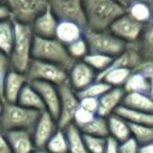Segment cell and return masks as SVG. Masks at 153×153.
Wrapping results in <instances>:
<instances>
[{
	"label": "cell",
	"instance_id": "obj_14",
	"mask_svg": "<svg viewBox=\"0 0 153 153\" xmlns=\"http://www.w3.org/2000/svg\"><path fill=\"white\" fill-rule=\"evenodd\" d=\"M30 83H32L37 89V91L40 94L41 98L44 102L46 111L51 113L58 121L60 117V105H61L59 86L42 81L30 82Z\"/></svg>",
	"mask_w": 153,
	"mask_h": 153
},
{
	"label": "cell",
	"instance_id": "obj_18",
	"mask_svg": "<svg viewBox=\"0 0 153 153\" xmlns=\"http://www.w3.org/2000/svg\"><path fill=\"white\" fill-rule=\"evenodd\" d=\"M84 32H85V28L76 22L59 21L56 38L67 46L70 43L84 37Z\"/></svg>",
	"mask_w": 153,
	"mask_h": 153
},
{
	"label": "cell",
	"instance_id": "obj_17",
	"mask_svg": "<svg viewBox=\"0 0 153 153\" xmlns=\"http://www.w3.org/2000/svg\"><path fill=\"white\" fill-rule=\"evenodd\" d=\"M14 153H33L36 150L33 133L26 130H12L4 133Z\"/></svg>",
	"mask_w": 153,
	"mask_h": 153
},
{
	"label": "cell",
	"instance_id": "obj_25",
	"mask_svg": "<svg viewBox=\"0 0 153 153\" xmlns=\"http://www.w3.org/2000/svg\"><path fill=\"white\" fill-rule=\"evenodd\" d=\"M117 115L125 119L129 124H137V125H149L153 126V113L144 112V111L135 110L125 106H120L115 111Z\"/></svg>",
	"mask_w": 153,
	"mask_h": 153
},
{
	"label": "cell",
	"instance_id": "obj_1",
	"mask_svg": "<svg viewBox=\"0 0 153 153\" xmlns=\"http://www.w3.org/2000/svg\"><path fill=\"white\" fill-rule=\"evenodd\" d=\"M86 14V28L108 30L110 26L126 14V9L117 0H83Z\"/></svg>",
	"mask_w": 153,
	"mask_h": 153
},
{
	"label": "cell",
	"instance_id": "obj_28",
	"mask_svg": "<svg viewBox=\"0 0 153 153\" xmlns=\"http://www.w3.org/2000/svg\"><path fill=\"white\" fill-rule=\"evenodd\" d=\"M126 13L131 16L134 20L145 26L149 25L153 22V11L149 5L142 2H133L127 7Z\"/></svg>",
	"mask_w": 153,
	"mask_h": 153
},
{
	"label": "cell",
	"instance_id": "obj_15",
	"mask_svg": "<svg viewBox=\"0 0 153 153\" xmlns=\"http://www.w3.org/2000/svg\"><path fill=\"white\" fill-rule=\"evenodd\" d=\"M126 91L122 87H111L99 99L98 115L103 117H109L114 114L120 106L123 105Z\"/></svg>",
	"mask_w": 153,
	"mask_h": 153
},
{
	"label": "cell",
	"instance_id": "obj_3",
	"mask_svg": "<svg viewBox=\"0 0 153 153\" xmlns=\"http://www.w3.org/2000/svg\"><path fill=\"white\" fill-rule=\"evenodd\" d=\"M41 111L28 109L18 103H2L1 133L12 130H26L33 133Z\"/></svg>",
	"mask_w": 153,
	"mask_h": 153
},
{
	"label": "cell",
	"instance_id": "obj_21",
	"mask_svg": "<svg viewBox=\"0 0 153 153\" xmlns=\"http://www.w3.org/2000/svg\"><path fill=\"white\" fill-rule=\"evenodd\" d=\"M135 45L144 60V64L153 68V22L145 27L140 39Z\"/></svg>",
	"mask_w": 153,
	"mask_h": 153
},
{
	"label": "cell",
	"instance_id": "obj_27",
	"mask_svg": "<svg viewBox=\"0 0 153 153\" xmlns=\"http://www.w3.org/2000/svg\"><path fill=\"white\" fill-rule=\"evenodd\" d=\"M64 130L67 135L69 153H89L84 140L83 132L80 128L76 127L74 124H71Z\"/></svg>",
	"mask_w": 153,
	"mask_h": 153
},
{
	"label": "cell",
	"instance_id": "obj_6",
	"mask_svg": "<svg viewBox=\"0 0 153 153\" xmlns=\"http://www.w3.org/2000/svg\"><path fill=\"white\" fill-rule=\"evenodd\" d=\"M28 82L42 81L61 86L68 83V70L57 64L33 59L26 71Z\"/></svg>",
	"mask_w": 153,
	"mask_h": 153
},
{
	"label": "cell",
	"instance_id": "obj_34",
	"mask_svg": "<svg viewBox=\"0 0 153 153\" xmlns=\"http://www.w3.org/2000/svg\"><path fill=\"white\" fill-rule=\"evenodd\" d=\"M67 51L69 53L70 57L74 61H82L90 53L89 46H88V43L86 41L85 37H82L79 40L67 45Z\"/></svg>",
	"mask_w": 153,
	"mask_h": 153
},
{
	"label": "cell",
	"instance_id": "obj_40",
	"mask_svg": "<svg viewBox=\"0 0 153 153\" xmlns=\"http://www.w3.org/2000/svg\"><path fill=\"white\" fill-rule=\"evenodd\" d=\"M13 20V13L7 4H0V21Z\"/></svg>",
	"mask_w": 153,
	"mask_h": 153
},
{
	"label": "cell",
	"instance_id": "obj_29",
	"mask_svg": "<svg viewBox=\"0 0 153 153\" xmlns=\"http://www.w3.org/2000/svg\"><path fill=\"white\" fill-rule=\"evenodd\" d=\"M82 132L88 135L99 136V137H109V126L107 117H103L100 115H97L89 124L81 128Z\"/></svg>",
	"mask_w": 153,
	"mask_h": 153
},
{
	"label": "cell",
	"instance_id": "obj_22",
	"mask_svg": "<svg viewBox=\"0 0 153 153\" xmlns=\"http://www.w3.org/2000/svg\"><path fill=\"white\" fill-rule=\"evenodd\" d=\"M123 106L144 112L153 113V99L147 94L126 92Z\"/></svg>",
	"mask_w": 153,
	"mask_h": 153
},
{
	"label": "cell",
	"instance_id": "obj_33",
	"mask_svg": "<svg viewBox=\"0 0 153 153\" xmlns=\"http://www.w3.org/2000/svg\"><path fill=\"white\" fill-rule=\"evenodd\" d=\"M110 86L102 80H97L94 83H91L89 86L84 88L80 92H78L79 98H97L100 99L105 92H107L110 89Z\"/></svg>",
	"mask_w": 153,
	"mask_h": 153
},
{
	"label": "cell",
	"instance_id": "obj_38",
	"mask_svg": "<svg viewBox=\"0 0 153 153\" xmlns=\"http://www.w3.org/2000/svg\"><path fill=\"white\" fill-rule=\"evenodd\" d=\"M80 106L98 114L99 99H97V98H80Z\"/></svg>",
	"mask_w": 153,
	"mask_h": 153
},
{
	"label": "cell",
	"instance_id": "obj_30",
	"mask_svg": "<svg viewBox=\"0 0 153 153\" xmlns=\"http://www.w3.org/2000/svg\"><path fill=\"white\" fill-rule=\"evenodd\" d=\"M132 137L140 146H146L153 143V126L130 124Z\"/></svg>",
	"mask_w": 153,
	"mask_h": 153
},
{
	"label": "cell",
	"instance_id": "obj_12",
	"mask_svg": "<svg viewBox=\"0 0 153 153\" xmlns=\"http://www.w3.org/2000/svg\"><path fill=\"white\" fill-rule=\"evenodd\" d=\"M97 78L98 72L83 60L76 61L74 66L68 71V84L76 92H80L97 81Z\"/></svg>",
	"mask_w": 153,
	"mask_h": 153
},
{
	"label": "cell",
	"instance_id": "obj_16",
	"mask_svg": "<svg viewBox=\"0 0 153 153\" xmlns=\"http://www.w3.org/2000/svg\"><path fill=\"white\" fill-rule=\"evenodd\" d=\"M58 25H59V20L57 19L49 7L30 24L35 37H40V38H56Z\"/></svg>",
	"mask_w": 153,
	"mask_h": 153
},
{
	"label": "cell",
	"instance_id": "obj_35",
	"mask_svg": "<svg viewBox=\"0 0 153 153\" xmlns=\"http://www.w3.org/2000/svg\"><path fill=\"white\" fill-rule=\"evenodd\" d=\"M84 140H85L86 147H87L89 153H104L107 145V138L99 137V136L88 135L84 134Z\"/></svg>",
	"mask_w": 153,
	"mask_h": 153
},
{
	"label": "cell",
	"instance_id": "obj_31",
	"mask_svg": "<svg viewBox=\"0 0 153 153\" xmlns=\"http://www.w3.org/2000/svg\"><path fill=\"white\" fill-rule=\"evenodd\" d=\"M45 148L51 153H69V146L65 130H58L47 143Z\"/></svg>",
	"mask_w": 153,
	"mask_h": 153
},
{
	"label": "cell",
	"instance_id": "obj_46",
	"mask_svg": "<svg viewBox=\"0 0 153 153\" xmlns=\"http://www.w3.org/2000/svg\"><path fill=\"white\" fill-rule=\"evenodd\" d=\"M4 1H5V0H0V2H1V3H4Z\"/></svg>",
	"mask_w": 153,
	"mask_h": 153
},
{
	"label": "cell",
	"instance_id": "obj_19",
	"mask_svg": "<svg viewBox=\"0 0 153 153\" xmlns=\"http://www.w3.org/2000/svg\"><path fill=\"white\" fill-rule=\"evenodd\" d=\"M17 103L28 109H34V110H38L41 112L46 111L44 102H43L40 94L37 91L34 85L30 82L24 86L22 91L20 92Z\"/></svg>",
	"mask_w": 153,
	"mask_h": 153
},
{
	"label": "cell",
	"instance_id": "obj_42",
	"mask_svg": "<svg viewBox=\"0 0 153 153\" xmlns=\"http://www.w3.org/2000/svg\"><path fill=\"white\" fill-rule=\"evenodd\" d=\"M0 153H14L11 145L3 134H1L0 137Z\"/></svg>",
	"mask_w": 153,
	"mask_h": 153
},
{
	"label": "cell",
	"instance_id": "obj_8",
	"mask_svg": "<svg viewBox=\"0 0 153 153\" xmlns=\"http://www.w3.org/2000/svg\"><path fill=\"white\" fill-rule=\"evenodd\" d=\"M49 7L59 21H71L86 28L83 0H49Z\"/></svg>",
	"mask_w": 153,
	"mask_h": 153
},
{
	"label": "cell",
	"instance_id": "obj_36",
	"mask_svg": "<svg viewBox=\"0 0 153 153\" xmlns=\"http://www.w3.org/2000/svg\"><path fill=\"white\" fill-rule=\"evenodd\" d=\"M97 115H98L97 113H94V112H91V111L87 110V109L80 106V108L78 109V111L76 112V115H74V124L78 128L81 129V128H83L84 126L89 124Z\"/></svg>",
	"mask_w": 153,
	"mask_h": 153
},
{
	"label": "cell",
	"instance_id": "obj_4",
	"mask_svg": "<svg viewBox=\"0 0 153 153\" xmlns=\"http://www.w3.org/2000/svg\"><path fill=\"white\" fill-rule=\"evenodd\" d=\"M33 59L57 64L68 71L76 63V61L70 57L67 46L57 38L35 37L34 46H33Z\"/></svg>",
	"mask_w": 153,
	"mask_h": 153
},
{
	"label": "cell",
	"instance_id": "obj_44",
	"mask_svg": "<svg viewBox=\"0 0 153 153\" xmlns=\"http://www.w3.org/2000/svg\"><path fill=\"white\" fill-rule=\"evenodd\" d=\"M138 153H153V143L146 146H140Z\"/></svg>",
	"mask_w": 153,
	"mask_h": 153
},
{
	"label": "cell",
	"instance_id": "obj_10",
	"mask_svg": "<svg viewBox=\"0 0 153 153\" xmlns=\"http://www.w3.org/2000/svg\"><path fill=\"white\" fill-rule=\"evenodd\" d=\"M145 27L144 24L137 22L126 13L110 26L109 30L125 43L132 44L140 40Z\"/></svg>",
	"mask_w": 153,
	"mask_h": 153
},
{
	"label": "cell",
	"instance_id": "obj_45",
	"mask_svg": "<svg viewBox=\"0 0 153 153\" xmlns=\"http://www.w3.org/2000/svg\"><path fill=\"white\" fill-rule=\"evenodd\" d=\"M33 153H51L46 148H36V150Z\"/></svg>",
	"mask_w": 153,
	"mask_h": 153
},
{
	"label": "cell",
	"instance_id": "obj_20",
	"mask_svg": "<svg viewBox=\"0 0 153 153\" xmlns=\"http://www.w3.org/2000/svg\"><path fill=\"white\" fill-rule=\"evenodd\" d=\"M107 120H108L109 134H110L109 136L110 137L114 138L120 144L132 137L130 124L125 119L114 113V114L107 117Z\"/></svg>",
	"mask_w": 153,
	"mask_h": 153
},
{
	"label": "cell",
	"instance_id": "obj_37",
	"mask_svg": "<svg viewBox=\"0 0 153 153\" xmlns=\"http://www.w3.org/2000/svg\"><path fill=\"white\" fill-rule=\"evenodd\" d=\"M140 147V146L137 144V142L133 137H131L120 144V153H138Z\"/></svg>",
	"mask_w": 153,
	"mask_h": 153
},
{
	"label": "cell",
	"instance_id": "obj_5",
	"mask_svg": "<svg viewBox=\"0 0 153 153\" xmlns=\"http://www.w3.org/2000/svg\"><path fill=\"white\" fill-rule=\"evenodd\" d=\"M84 37L89 46L90 53H103L115 58L123 53L127 47V43L117 38L110 30H92L85 28Z\"/></svg>",
	"mask_w": 153,
	"mask_h": 153
},
{
	"label": "cell",
	"instance_id": "obj_43",
	"mask_svg": "<svg viewBox=\"0 0 153 153\" xmlns=\"http://www.w3.org/2000/svg\"><path fill=\"white\" fill-rule=\"evenodd\" d=\"M122 5H123L125 9H127V7H129L131 3L133 2H142L145 4L149 5L151 7V10L153 11V0H117Z\"/></svg>",
	"mask_w": 153,
	"mask_h": 153
},
{
	"label": "cell",
	"instance_id": "obj_11",
	"mask_svg": "<svg viewBox=\"0 0 153 153\" xmlns=\"http://www.w3.org/2000/svg\"><path fill=\"white\" fill-rule=\"evenodd\" d=\"M28 83V79L24 72H20L12 68L5 76L4 81L0 83V94L2 103H17L20 92Z\"/></svg>",
	"mask_w": 153,
	"mask_h": 153
},
{
	"label": "cell",
	"instance_id": "obj_9",
	"mask_svg": "<svg viewBox=\"0 0 153 153\" xmlns=\"http://www.w3.org/2000/svg\"><path fill=\"white\" fill-rule=\"evenodd\" d=\"M59 89L61 96V105L58 125L60 129L64 130L74 124L76 112L80 108V98L78 92L74 91L68 83L59 86Z\"/></svg>",
	"mask_w": 153,
	"mask_h": 153
},
{
	"label": "cell",
	"instance_id": "obj_26",
	"mask_svg": "<svg viewBox=\"0 0 153 153\" xmlns=\"http://www.w3.org/2000/svg\"><path fill=\"white\" fill-rule=\"evenodd\" d=\"M15 42V25L13 20L0 21V49L1 53L10 57Z\"/></svg>",
	"mask_w": 153,
	"mask_h": 153
},
{
	"label": "cell",
	"instance_id": "obj_13",
	"mask_svg": "<svg viewBox=\"0 0 153 153\" xmlns=\"http://www.w3.org/2000/svg\"><path fill=\"white\" fill-rule=\"evenodd\" d=\"M59 129L57 120L49 112L43 111L33 131V137L36 148H45L49 140Z\"/></svg>",
	"mask_w": 153,
	"mask_h": 153
},
{
	"label": "cell",
	"instance_id": "obj_7",
	"mask_svg": "<svg viewBox=\"0 0 153 153\" xmlns=\"http://www.w3.org/2000/svg\"><path fill=\"white\" fill-rule=\"evenodd\" d=\"M13 13V21L30 24L49 7V0H5L4 3Z\"/></svg>",
	"mask_w": 153,
	"mask_h": 153
},
{
	"label": "cell",
	"instance_id": "obj_23",
	"mask_svg": "<svg viewBox=\"0 0 153 153\" xmlns=\"http://www.w3.org/2000/svg\"><path fill=\"white\" fill-rule=\"evenodd\" d=\"M123 88L126 92H140L148 94L150 89V80L147 72L143 69L133 70Z\"/></svg>",
	"mask_w": 153,
	"mask_h": 153
},
{
	"label": "cell",
	"instance_id": "obj_41",
	"mask_svg": "<svg viewBox=\"0 0 153 153\" xmlns=\"http://www.w3.org/2000/svg\"><path fill=\"white\" fill-rule=\"evenodd\" d=\"M138 69H143L144 71L147 72V74H148L149 80H150V89H149L148 94L153 99V68L148 65H146V64H143Z\"/></svg>",
	"mask_w": 153,
	"mask_h": 153
},
{
	"label": "cell",
	"instance_id": "obj_39",
	"mask_svg": "<svg viewBox=\"0 0 153 153\" xmlns=\"http://www.w3.org/2000/svg\"><path fill=\"white\" fill-rule=\"evenodd\" d=\"M104 153H120V143L109 136L107 138V145Z\"/></svg>",
	"mask_w": 153,
	"mask_h": 153
},
{
	"label": "cell",
	"instance_id": "obj_24",
	"mask_svg": "<svg viewBox=\"0 0 153 153\" xmlns=\"http://www.w3.org/2000/svg\"><path fill=\"white\" fill-rule=\"evenodd\" d=\"M133 70L127 67H119L112 68L103 74H98L97 80H102L105 81L110 87H122L125 86L127 80L129 79L130 74H132Z\"/></svg>",
	"mask_w": 153,
	"mask_h": 153
},
{
	"label": "cell",
	"instance_id": "obj_32",
	"mask_svg": "<svg viewBox=\"0 0 153 153\" xmlns=\"http://www.w3.org/2000/svg\"><path fill=\"white\" fill-rule=\"evenodd\" d=\"M114 58L110 56L103 55V53H89L83 61L86 62L90 67H92L98 74L104 72L107 68L110 66Z\"/></svg>",
	"mask_w": 153,
	"mask_h": 153
},
{
	"label": "cell",
	"instance_id": "obj_2",
	"mask_svg": "<svg viewBox=\"0 0 153 153\" xmlns=\"http://www.w3.org/2000/svg\"><path fill=\"white\" fill-rule=\"evenodd\" d=\"M15 25V42L9 59L12 68L26 74L33 60V46L35 34L32 26L14 21Z\"/></svg>",
	"mask_w": 153,
	"mask_h": 153
}]
</instances>
